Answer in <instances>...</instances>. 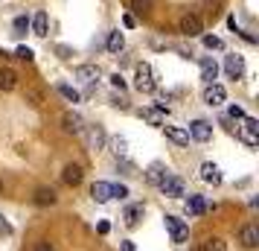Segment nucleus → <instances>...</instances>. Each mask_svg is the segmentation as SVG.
Returning a JSON list of instances; mask_svg holds the SVG:
<instances>
[{
  "mask_svg": "<svg viewBox=\"0 0 259 251\" xmlns=\"http://www.w3.org/2000/svg\"><path fill=\"white\" fill-rule=\"evenodd\" d=\"M134 88H137L140 94H154V91H157L154 73H152V67H149L146 61H140V64L134 67Z\"/></svg>",
  "mask_w": 259,
  "mask_h": 251,
  "instance_id": "1",
  "label": "nucleus"
},
{
  "mask_svg": "<svg viewBox=\"0 0 259 251\" xmlns=\"http://www.w3.org/2000/svg\"><path fill=\"white\" fill-rule=\"evenodd\" d=\"M160 190H163L166 199H181V196H187V181L181 178V175H172V172H166V178L157 184Z\"/></svg>",
  "mask_w": 259,
  "mask_h": 251,
  "instance_id": "2",
  "label": "nucleus"
},
{
  "mask_svg": "<svg viewBox=\"0 0 259 251\" xmlns=\"http://www.w3.org/2000/svg\"><path fill=\"white\" fill-rule=\"evenodd\" d=\"M163 225L169 228V237H172V242H175V245H184V242H187L189 228H187V222H184V219H178V216H169V213H166V216H163Z\"/></svg>",
  "mask_w": 259,
  "mask_h": 251,
  "instance_id": "3",
  "label": "nucleus"
},
{
  "mask_svg": "<svg viewBox=\"0 0 259 251\" xmlns=\"http://www.w3.org/2000/svg\"><path fill=\"white\" fill-rule=\"evenodd\" d=\"M256 132H259V120H256V117H245V126L239 129V140H242L247 149H253V146L259 144Z\"/></svg>",
  "mask_w": 259,
  "mask_h": 251,
  "instance_id": "4",
  "label": "nucleus"
},
{
  "mask_svg": "<svg viewBox=\"0 0 259 251\" xmlns=\"http://www.w3.org/2000/svg\"><path fill=\"white\" fill-rule=\"evenodd\" d=\"M224 73H227V79H242L245 76V59L239 53H227L224 56Z\"/></svg>",
  "mask_w": 259,
  "mask_h": 251,
  "instance_id": "5",
  "label": "nucleus"
},
{
  "mask_svg": "<svg viewBox=\"0 0 259 251\" xmlns=\"http://www.w3.org/2000/svg\"><path fill=\"white\" fill-rule=\"evenodd\" d=\"M187 134L192 137V140H198V144H207V140L212 137V123H207V120H192Z\"/></svg>",
  "mask_w": 259,
  "mask_h": 251,
  "instance_id": "6",
  "label": "nucleus"
},
{
  "mask_svg": "<svg viewBox=\"0 0 259 251\" xmlns=\"http://www.w3.org/2000/svg\"><path fill=\"white\" fill-rule=\"evenodd\" d=\"M181 32L187 38L204 35V21H201L198 15H184V18H181Z\"/></svg>",
  "mask_w": 259,
  "mask_h": 251,
  "instance_id": "7",
  "label": "nucleus"
},
{
  "mask_svg": "<svg viewBox=\"0 0 259 251\" xmlns=\"http://www.w3.org/2000/svg\"><path fill=\"white\" fill-rule=\"evenodd\" d=\"M224 99H227V91H224L222 85L210 82L207 88H204V102H207L210 108H219V105H224Z\"/></svg>",
  "mask_w": 259,
  "mask_h": 251,
  "instance_id": "8",
  "label": "nucleus"
},
{
  "mask_svg": "<svg viewBox=\"0 0 259 251\" xmlns=\"http://www.w3.org/2000/svg\"><path fill=\"white\" fill-rule=\"evenodd\" d=\"M61 126H64V132H70V134H82V132H84V120L79 117L76 111H64Z\"/></svg>",
  "mask_w": 259,
  "mask_h": 251,
  "instance_id": "9",
  "label": "nucleus"
},
{
  "mask_svg": "<svg viewBox=\"0 0 259 251\" xmlns=\"http://www.w3.org/2000/svg\"><path fill=\"white\" fill-rule=\"evenodd\" d=\"M82 178H84V172H82V167H79V164H67V167L61 169V181H64L67 187H79V184H82Z\"/></svg>",
  "mask_w": 259,
  "mask_h": 251,
  "instance_id": "10",
  "label": "nucleus"
},
{
  "mask_svg": "<svg viewBox=\"0 0 259 251\" xmlns=\"http://www.w3.org/2000/svg\"><path fill=\"white\" fill-rule=\"evenodd\" d=\"M105 140H108V134H105L102 126H91V129H88V146H91L94 152L105 149Z\"/></svg>",
  "mask_w": 259,
  "mask_h": 251,
  "instance_id": "11",
  "label": "nucleus"
},
{
  "mask_svg": "<svg viewBox=\"0 0 259 251\" xmlns=\"http://www.w3.org/2000/svg\"><path fill=\"white\" fill-rule=\"evenodd\" d=\"M239 242H242L245 248H256V245H259V228L247 222V225L239 231Z\"/></svg>",
  "mask_w": 259,
  "mask_h": 251,
  "instance_id": "12",
  "label": "nucleus"
},
{
  "mask_svg": "<svg viewBox=\"0 0 259 251\" xmlns=\"http://www.w3.org/2000/svg\"><path fill=\"white\" fill-rule=\"evenodd\" d=\"M160 129H163V134L172 140V144H178V146H187V144H189L187 129H181V126H166V123L160 126Z\"/></svg>",
  "mask_w": 259,
  "mask_h": 251,
  "instance_id": "13",
  "label": "nucleus"
},
{
  "mask_svg": "<svg viewBox=\"0 0 259 251\" xmlns=\"http://www.w3.org/2000/svg\"><path fill=\"white\" fill-rule=\"evenodd\" d=\"M91 199H94L96 204L111 202V184H108V181H94V187H91Z\"/></svg>",
  "mask_w": 259,
  "mask_h": 251,
  "instance_id": "14",
  "label": "nucleus"
},
{
  "mask_svg": "<svg viewBox=\"0 0 259 251\" xmlns=\"http://www.w3.org/2000/svg\"><path fill=\"white\" fill-rule=\"evenodd\" d=\"M207 210H210V204L204 196H189L187 199V216H204Z\"/></svg>",
  "mask_w": 259,
  "mask_h": 251,
  "instance_id": "15",
  "label": "nucleus"
},
{
  "mask_svg": "<svg viewBox=\"0 0 259 251\" xmlns=\"http://www.w3.org/2000/svg\"><path fill=\"white\" fill-rule=\"evenodd\" d=\"M201 178L207 181V184H212V187H219L222 184V169L215 167L212 161H207V164H201Z\"/></svg>",
  "mask_w": 259,
  "mask_h": 251,
  "instance_id": "16",
  "label": "nucleus"
},
{
  "mask_svg": "<svg viewBox=\"0 0 259 251\" xmlns=\"http://www.w3.org/2000/svg\"><path fill=\"white\" fill-rule=\"evenodd\" d=\"M56 199H59V196H56L53 187H38L35 196H32V202H35L38 207H50V204H56Z\"/></svg>",
  "mask_w": 259,
  "mask_h": 251,
  "instance_id": "17",
  "label": "nucleus"
},
{
  "mask_svg": "<svg viewBox=\"0 0 259 251\" xmlns=\"http://www.w3.org/2000/svg\"><path fill=\"white\" fill-rule=\"evenodd\" d=\"M18 88V73L12 70V67H0V91H15Z\"/></svg>",
  "mask_w": 259,
  "mask_h": 251,
  "instance_id": "18",
  "label": "nucleus"
},
{
  "mask_svg": "<svg viewBox=\"0 0 259 251\" xmlns=\"http://www.w3.org/2000/svg\"><path fill=\"white\" fill-rule=\"evenodd\" d=\"M29 26H32V32H35L38 38H44L50 32V18H47V12H38L32 21H29Z\"/></svg>",
  "mask_w": 259,
  "mask_h": 251,
  "instance_id": "19",
  "label": "nucleus"
},
{
  "mask_svg": "<svg viewBox=\"0 0 259 251\" xmlns=\"http://www.w3.org/2000/svg\"><path fill=\"white\" fill-rule=\"evenodd\" d=\"M24 99H26V102H29L32 108H41V105H44V91H41L38 85H26Z\"/></svg>",
  "mask_w": 259,
  "mask_h": 251,
  "instance_id": "20",
  "label": "nucleus"
},
{
  "mask_svg": "<svg viewBox=\"0 0 259 251\" xmlns=\"http://www.w3.org/2000/svg\"><path fill=\"white\" fill-rule=\"evenodd\" d=\"M105 146H108V149H111L117 158H125V155H128V140H125V137H119V134H117V137H108Z\"/></svg>",
  "mask_w": 259,
  "mask_h": 251,
  "instance_id": "21",
  "label": "nucleus"
},
{
  "mask_svg": "<svg viewBox=\"0 0 259 251\" xmlns=\"http://www.w3.org/2000/svg\"><path fill=\"white\" fill-rule=\"evenodd\" d=\"M76 79L94 85V79H99V67H96V64H79V67H76Z\"/></svg>",
  "mask_w": 259,
  "mask_h": 251,
  "instance_id": "22",
  "label": "nucleus"
},
{
  "mask_svg": "<svg viewBox=\"0 0 259 251\" xmlns=\"http://www.w3.org/2000/svg\"><path fill=\"white\" fill-rule=\"evenodd\" d=\"M143 213H146V207H143V204H128V207H125V213H122V219H125V225H128V228H137V222H140Z\"/></svg>",
  "mask_w": 259,
  "mask_h": 251,
  "instance_id": "23",
  "label": "nucleus"
},
{
  "mask_svg": "<svg viewBox=\"0 0 259 251\" xmlns=\"http://www.w3.org/2000/svg\"><path fill=\"white\" fill-rule=\"evenodd\" d=\"M122 47H125V35H122L119 29L108 32V53H111V56H117V53H122Z\"/></svg>",
  "mask_w": 259,
  "mask_h": 251,
  "instance_id": "24",
  "label": "nucleus"
},
{
  "mask_svg": "<svg viewBox=\"0 0 259 251\" xmlns=\"http://www.w3.org/2000/svg\"><path fill=\"white\" fill-rule=\"evenodd\" d=\"M215 76H219V64L212 59H201V79L210 85V82H215Z\"/></svg>",
  "mask_w": 259,
  "mask_h": 251,
  "instance_id": "25",
  "label": "nucleus"
},
{
  "mask_svg": "<svg viewBox=\"0 0 259 251\" xmlns=\"http://www.w3.org/2000/svg\"><path fill=\"white\" fill-rule=\"evenodd\" d=\"M166 172H169V169H166L163 164H152V167L146 169V181H149V184H160V181L166 178Z\"/></svg>",
  "mask_w": 259,
  "mask_h": 251,
  "instance_id": "26",
  "label": "nucleus"
},
{
  "mask_svg": "<svg viewBox=\"0 0 259 251\" xmlns=\"http://www.w3.org/2000/svg\"><path fill=\"white\" fill-rule=\"evenodd\" d=\"M201 251H227V242L222 237H210V239H204Z\"/></svg>",
  "mask_w": 259,
  "mask_h": 251,
  "instance_id": "27",
  "label": "nucleus"
},
{
  "mask_svg": "<svg viewBox=\"0 0 259 251\" xmlns=\"http://www.w3.org/2000/svg\"><path fill=\"white\" fill-rule=\"evenodd\" d=\"M59 94L64 96L67 102H79V99H82V94H79L76 88H70V85H59Z\"/></svg>",
  "mask_w": 259,
  "mask_h": 251,
  "instance_id": "28",
  "label": "nucleus"
},
{
  "mask_svg": "<svg viewBox=\"0 0 259 251\" xmlns=\"http://www.w3.org/2000/svg\"><path fill=\"white\" fill-rule=\"evenodd\" d=\"M146 120H149V123H154V126H163V108L154 105L152 111H146Z\"/></svg>",
  "mask_w": 259,
  "mask_h": 251,
  "instance_id": "29",
  "label": "nucleus"
},
{
  "mask_svg": "<svg viewBox=\"0 0 259 251\" xmlns=\"http://www.w3.org/2000/svg\"><path fill=\"white\" fill-rule=\"evenodd\" d=\"M201 41H204V47L207 50H222L224 47V41L222 38H215V35H201Z\"/></svg>",
  "mask_w": 259,
  "mask_h": 251,
  "instance_id": "30",
  "label": "nucleus"
},
{
  "mask_svg": "<svg viewBox=\"0 0 259 251\" xmlns=\"http://www.w3.org/2000/svg\"><path fill=\"white\" fill-rule=\"evenodd\" d=\"M111 199H128V187L125 184H111Z\"/></svg>",
  "mask_w": 259,
  "mask_h": 251,
  "instance_id": "31",
  "label": "nucleus"
},
{
  "mask_svg": "<svg viewBox=\"0 0 259 251\" xmlns=\"http://www.w3.org/2000/svg\"><path fill=\"white\" fill-rule=\"evenodd\" d=\"M26 29H29V18H26V15L15 18V35H24Z\"/></svg>",
  "mask_w": 259,
  "mask_h": 251,
  "instance_id": "32",
  "label": "nucleus"
},
{
  "mask_svg": "<svg viewBox=\"0 0 259 251\" xmlns=\"http://www.w3.org/2000/svg\"><path fill=\"white\" fill-rule=\"evenodd\" d=\"M15 56H18L21 61H32V59H35V53H32L29 47H18V50H15Z\"/></svg>",
  "mask_w": 259,
  "mask_h": 251,
  "instance_id": "33",
  "label": "nucleus"
},
{
  "mask_svg": "<svg viewBox=\"0 0 259 251\" xmlns=\"http://www.w3.org/2000/svg\"><path fill=\"white\" fill-rule=\"evenodd\" d=\"M131 9L140 15H149V0H131Z\"/></svg>",
  "mask_w": 259,
  "mask_h": 251,
  "instance_id": "34",
  "label": "nucleus"
},
{
  "mask_svg": "<svg viewBox=\"0 0 259 251\" xmlns=\"http://www.w3.org/2000/svg\"><path fill=\"white\" fill-rule=\"evenodd\" d=\"M227 120H245V111L239 105H230V111H227Z\"/></svg>",
  "mask_w": 259,
  "mask_h": 251,
  "instance_id": "35",
  "label": "nucleus"
},
{
  "mask_svg": "<svg viewBox=\"0 0 259 251\" xmlns=\"http://www.w3.org/2000/svg\"><path fill=\"white\" fill-rule=\"evenodd\" d=\"M0 237H12V225H9L3 216H0Z\"/></svg>",
  "mask_w": 259,
  "mask_h": 251,
  "instance_id": "36",
  "label": "nucleus"
},
{
  "mask_svg": "<svg viewBox=\"0 0 259 251\" xmlns=\"http://www.w3.org/2000/svg\"><path fill=\"white\" fill-rule=\"evenodd\" d=\"M111 85H114V88H119V91H125V79H122L119 73H114V76H111Z\"/></svg>",
  "mask_w": 259,
  "mask_h": 251,
  "instance_id": "37",
  "label": "nucleus"
},
{
  "mask_svg": "<svg viewBox=\"0 0 259 251\" xmlns=\"http://www.w3.org/2000/svg\"><path fill=\"white\" fill-rule=\"evenodd\" d=\"M35 251H56V248L50 245L47 239H41V242H35Z\"/></svg>",
  "mask_w": 259,
  "mask_h": 251,
  "instance_id": "38",
  "label": "nucleus"
},
{
  "mask_svg": "<svg viewBox=\"0 0 259 251\" xmlns=\"http://www.w3.org/2000/svg\"><path fill=\"white\" fill-rule=\"evenodd\" d=\"M122 24L131 29V26H137V18H134V15H122Z\"/></svg>",
  "mask_w": 259,
  "mask_h": 251,
  "instance_id": "39",
  "label": "nucleus"
},
{
  "mask_svg": "<svg viewBox=\"0 0 259 251\" xmlns=\"http://www.w3.org/2000/svg\"><path fill=\"white\" fill-rule=\"evenodd\" d=\"M119 251H137V248H134V242L125 239V242H119Z\"/></svg>",
  "mask_w": 259,
  "mask_h": 251,
  "instance_id": "40",
  "label": "nucleus"
},
{
  "mask_svg": "<svg viewBox=\"0 0 259 251\" xmlns=\"http://www.w3.org/2000/svg\"><path fill=\"white\" fill-rule=\"evenodd\" d=\"M96 231H99V234H108V231H111V225H108V222H99V225H96Z\"/></svg>",
  "mask_w": 259,
  "mask_h": 251,
  "instance_id": "41",
  "label": "nucleus"
},
{
  "mask_svg": "<svg viewBox=\"0 0 259 251\" xmlns=\"http://www.w3.org/2000/svg\"><path fill=\"white\" fill-rule=\"evenodd\" d=\"M0 196H3V181H0Z\"/></svg>",
  "mask_w": 259,
  "mask_h": 251,
  "instance_id": "42",
  "label": "nucleus"
}]
</instances>
